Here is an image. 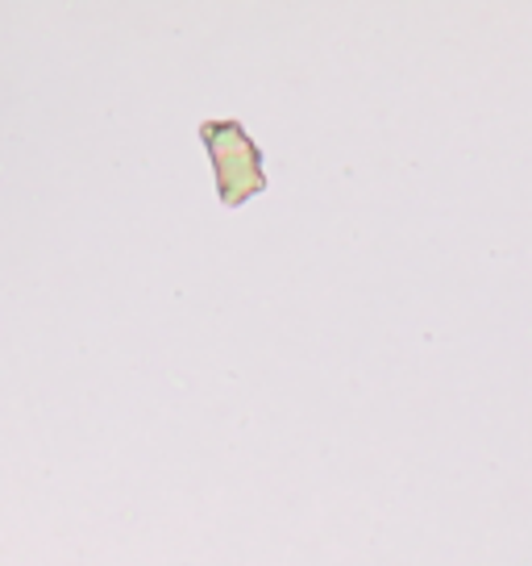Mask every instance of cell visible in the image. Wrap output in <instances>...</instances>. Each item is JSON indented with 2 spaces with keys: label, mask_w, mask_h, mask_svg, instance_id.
Masks as SVG:
<instances>
[{
  "label": "cell",
  "mask_w": 532,
  "mask_h": 566,
  "mask_svg": "<svg viewBox=\"0 0 532 566\" xmlns=\"http://www.w3.org/2000/svg\"><path fill=\"white\" fill-rule=\"evenodd\" d=\"M200 142L213 159L216 196L225 209H242L246 200L266 192L263 150L254 146L242 122H200Z\"/></svg>",
  "instance_id": "obj_1"
}]
</instances>
